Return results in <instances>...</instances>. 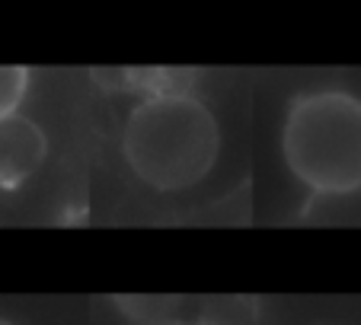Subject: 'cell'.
I'll return each instance as SVG.
<instances>
[{
  "label": "cell",
  "instance_id": "6da1fadb",
  "mask_svg": "<svg viewBox=\"0 0 361 325\" xmlns=\"http://www.w3.org/2000/svg\"><path fill=\"white\" fill-rule=\"evenodd\" d=\"M221 153L218 118L192 93H150L122 125L128 170L154 191L195 189Z\"/></svg>",
  "mask_w": 361,
  "mask_h": 325
},
{
  "label": "cell",
  "instance_id": "7a4b0ae2",
  "mask_svg": "<svg viewBox=\"0 0 361 325\" xmlns=\"http://www.w3.org/2000/svg\"><path fill=\"white\" fill-rule=\"evenodd\" d=\"M281 156L314 195L345 198L361 191V96L342 87L294 96L281 125Z\"/></svg>",
  "mask_w": 361,
  "mask_h": 325
},
{
  "label": "cell",
  "instance_id": "3957f363",
  "mask_svg": "<svg viewBox=\"0 0 361 325\" xmlns=\"http://www.w3.org/2000/svg\"><path fill=\"white\" fill-rule=\"evenodd\" d=\"M48 156V134L29 115L0 118V189L16 191L26 185Z\"/></svg>",
  "mask_w": 361,
  "mask_h": 325
},
{
  "label": "cell",
  "instance_id": "277c9868",
  "mask_svg": "<svg viewBox=\"0 0 361 325\" xmlns=\"http://www.w3.org/2000/svg\"><path fill=\"white\" fill-rule=\"evenodd\" d=\"M29 93V70L26 68H0V118L16 115L20 102Z\"/></svg>",
  "mask_w": 361,
  "mask_h": 325
},
{
  "label": "cell",
  "instance_id": "5b68a950",
  "mask_svg": "<svg viewBox=\"0 0 361 325\" xmlns=\"http://www.w3.org/2000/svg\"><path fill=\"white\" fill-rule=\"evenodd\" d=\"M141 325H202V322H189V319H179V316H160V319H150V322Z\"/></svg>",
  "mask_w": 361,
  "mask_h": 325
},
{
  "label": "cell",
  "instance_id": "8992f818",
  "mask_svg": "<svg viewBox=\"0 0 361 325\" xmlns=\"http://www.w3.org/2000/svg\"><path fill=\"white\" fill-rule=\"evenodd\" d=\"M0 325H13V322H7V319H4V316H0Z\"/></svg>",
  "mask_w": 361,
  "mask_h": 325
}]
</instances>
